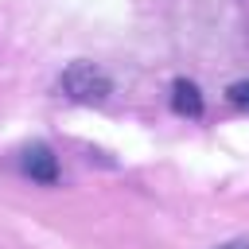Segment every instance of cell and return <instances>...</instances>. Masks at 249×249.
<instances>
[{
    "label": "cell",
    "instance_id": "obj_2",
    "mask_svg": "<svg viewBox=\"0 0 249 249\" xmlns=\"http://www.w3.org/2000/svg\"><path fill=\"white\" fill-rule=\"evenodd\" d=\"M19 167H23V175H31L35 183H54V179H58V160H54V152H51L47 144H27L23 156H19Z\"/></svg>",
    "mask_w": 249,
    "mask_h": 249
},
{
    "label": "cell",
    "instance_id": "obj_3",
    "mask_svg": "<svg viewBox=\"0 0 249 249\" xmlns=\"http://www.w3.org/2000/svg\"><path fill=\"white\" fill-rule=\"evenodd\" d=\"M171 109L179 117H202V93H198V86L187 82V78H175L171 82Z\"/></svg>",
    "mask_w": 249,
    "mask_h": 249
},
{
    "label": "cell",
    "instance_id": "obj_1",
    "mask_svg": "<svg viewBox=\"0 0 249 249\" xmlns=\"http://www.w3.org/2000/svg\"><path fill=\"white\" fill-rule=\"evenodd\" d=\"M58 89H62V97H70V101H78V105H101V101L113 93V82H109V74H105L101 66L78 58V62H70V66L58 74Z\"/></svg>",
    "mask_w": 249,
    "mask_h": 249
},
{
    "label": "cell",
    "instance_id": "obj_5",
    "mask_svg": "<svg viewBox=\"0 0 249 249\" xmlns=\"http://www.w3.org/2000/svg\"><path fill=\"white\" fill-rule=\"evenodd\" d=\"M214 249H249V237H233V241H222Z\"/></svg>",
    "mask_w": 249,
    "mask_h": 249
},
{
    "label": "cell",
    "instance_id": "obj_4",
    "mask_svg": "<svg viewBox=\"0 0 249 249\" xmlns=\"http://www.w3.org/2000/svg\"><path fill=\"white\" fill-rule=\"evenodd\" d=\"M226 93H230V101H233V105L249 109V82H233V86H230Z\"/></svg>",
    "mask_w": 249,
    "mask_h": 249
}]
</instances>
